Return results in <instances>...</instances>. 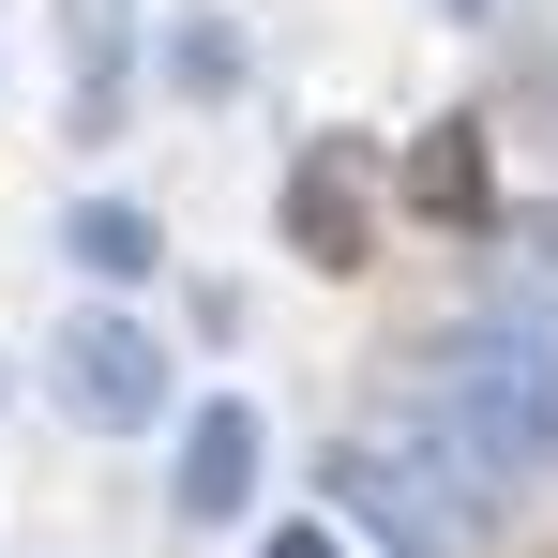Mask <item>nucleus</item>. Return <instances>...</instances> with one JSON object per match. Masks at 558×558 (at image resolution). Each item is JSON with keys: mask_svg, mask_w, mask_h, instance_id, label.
<instances>
[{"mask_svg": "<svg viewBox=\"0 0 558 558\" xmlns=\"http://www.w3.org/2000/svg\"><path fill=\"white\" fill-rule=\"evenodd\" d=\"M317 513L377 529V558H483L513 529V483L468 453L438 408H408V423H363V438L317 453Z\"/></svg>", "mask_w": 558, "mask_h": 558, "instance_id": "obj_1", "label": "nucleus"}, {"mask_svg": "<svg viewBox=\"0 0 558 558\" xmlns=\"http://www.w3.org/2000/svg\"><path fill=\"white\" fill-rule=\"evenodd\" d=\"M423 408H438L513 498L558 483V317L544 302H468L453 332H438V363H423Z\"/></svg>", "mask_w": 558, "mask_h": 558, "instance_id": "obj_2", "label": "nucleus"}, {"mask_svg": "<svg viewBox=\"0 0 558 558\" xmlns=\"http://www.w3.org/2000/svg\"><path fill=\"white\" fill-rule=\"evenodd\" d=\"M46 408L61 423H92V438H182V363H167V332L136 317V302H61L46 317Z\"/></svg>", "mask_w": 558, "mask_h": 558, "instance_id": "obj_3", "label": "nucleus"}, {"mask_svg": "<svg viewBox=\"0 0 558 558\" xmlns=\"http://www.w3.org/2000/svg\"><path fill=\"white\" fill-rule=\"evenodd\" d=\"M257 498H272V423L242 392H196L182 438H167V513L182 529H257Z\"/></svg>", "mask_w": 558, "mask_h": 558, "instance_id": "obj_4", "label": "nucleus"}, {"mask_svg": "<svg viewBox=\"0 0 558 558\" xmlns=\"http://www.w3.org/2000/svg\"><path fill=\"white\" fill-rule=\"evenodd\" d=\"M136 76H151V15L136 0H61V136L106 151L136 121Z\"/></svg>", "mask_w": 558, "mask_h": 558, "instance_id": "obj_5", "label": "nucleus"}, {"mask_svg": "<svg viewBox=\"0 0 558 558\" xmlns=\"http://www.w3.org/2000/svg\"><path fill=\"white\" fill-rule=\"evenodd\" d=\"M151 92L167 106H242L257 92V31H242L227 0H167V15H151Z\"/></svg>", "mask_w": 558, "mask_h": 558, "instance_id": "obj_6", "label": "nucleus"}, {"mask_svg": "<svg viewBox=\"0 0 558 558\" xmlns=\"http://www.w3.org/2000/svg\"><path fill=\"white\" fill-rule=\"evenodd\" d=\"M61 257H76L92 302H136V287H167V211H151V196H121V182H92L76 211H61Z\"/></svg>", "mask_w": 558, "mask_h": 558, "instance_id": "obj_7", "label": "nucleus"}, {"mask_svg": "<svg viewBox=\"0 0 558 558\" xmlns=\"http://www.w3.org/2000/svg\"><path fill=\"white\" fill-rule=\"evenodd\" d=\"M408 196H438V227H483V242H498V211H513V196H483V136H468V121H438V136L408 151Z\"/></svg>", "mask_w": 558, "mask_h": 558, "instance_id": "obj_8", "label": "nucleus"}, {"mask_svg": "<svg viewBox=\"0 0 558 558\" xmlns=\"http://www.w3.org/2000/svg\"><path fill=\"white\" fill-rule=\"evenodd\" d=\"M498 257H513V302L558 317V196H513V211H498Z\"/></svg>", "mask_w": 558, "mask_h": 558, "instance_id": "obj_9", "label": "nucleus"}, {"mask_svg": "<svg viewBox=\"0 0 558 558\" xmlns=\"http://www.w3.org/2000/svg\"><path fill=\"white\" fill-rule=\"evenodd\" d=\"M302 257H317V272H348V257H363V227H348V151H317V167H302Z\"/></svg>", "mask_w": 558, "mask_h": 558, "instance_id": "obj_10", "label": "nucleus"}, {"mask_svg": "<svg viewBox=\"0 0 558 558\" xmlns=\"http://www.w3.org/2000/svg\"><path fill=\"white\" fill-rule=\"evenodd\" d=\"M257 558H348V544H332V513H272V529H257Z\"/></svg>", "mask_w": 558, "mask_h": 558, "instance_id": "obj_11", "label": "nucleus"}, {"mask_svg": "<svg viewBox=\"0 0 558 558\" xmlns=\"http://www.w3.org/2000/svg\"><path fill=\"white\" fill-rule=\"evenodd\" d=\"M438 15H453V31H483V15H498V0H438Z\"/></svg>", "mask_w": 558, "mask_h": 558, "instance_id": "obj_12", "label": "nucleus"}, {"mask_svg": "<svg viewBox=\"0 0 558 558\" xmlns=\"http://www.w3.org/2000/svg\"><path fill=\"white\" fill-rule=\"evenodd\" d=\"M0 408H15V363H0Z\"/></svg>", "mask_w": 558, "mask_h": 558, "instance_id": "obj_13", "label": "nucleus"}]
</instances>
